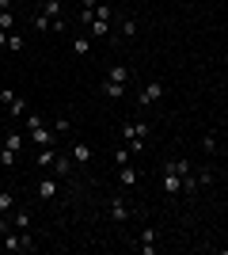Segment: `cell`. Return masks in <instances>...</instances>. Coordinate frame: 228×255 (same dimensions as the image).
Listing matches in <instances>:
<instances>
[{"instance_id":"cell-20","label":"cell","mask_w":228,"mask_h":255,"mask_svg":"<svg viewBox=\"0 0 228 255\" xmlns=\"http://www.w3.org/2000/svg\"><path fill=\"white\" fill-rule=\"evenodd\" d=\"M15 206H19V202H15V191H0V213H8V217H11Z\"/></svg>"},{"instance_id":"cell-16","label":"cell","mask_w":228,"mask_h":255,"mask_svg":"<svg viewBox=\"0 0 228 255\" xmlns=\"http://www.w3.org/2000/svg\"><path fill=\"white\" fill-rule=\"evenodd\" d=\"M137 179H141V171L133 168V164H122V168H118V183H122V187H133Z\"/></svg>"},{"instance_id":"cell-27","label":"cell","mask_w":228,"mask_h":255,"mask_svg":"<svg viewBox=\"0 0 228 255\" xmlns=\"http://www.w3.org/2000/svg\"><path fill=\"white\" fill-rule=\"evenodd\" d=\"M95 15H99V19H114V11H110L107 4H95Z\"/></svg>"},{"instance_id":"cell-29","label":"cell","mask_w":228,"mask_h":255,"mask_svg":"<svg viewBox=\"0 0 228 255\" xmlns=\"http://www.w3.org/2000/svg\"><path fill=\"white\" fill-rule=\"evenodd\" d=\"M0 50H8V31H0Z\"/></svg>"},{"instance_id":"cell-22","label":"cell","mask_w":228,"mask_h":255,"mask_svg":"<svg viewBox=\"0 0 228 255\" xmlns=\"http://www.w3.org/2000/svg\"><path fill=\"white\" fill-rule=\"evenodd\" d=\"M8 50L11 53H23V34H8Z\"/></svg>"},{"instance_id":"cell-13","label":"cell","mask_w":228,"mask_h":255,"mask_svg":"<svg viewBox=\"0 0 228 255\" xmlns=\"http://www.w3.org/2000/svg\"><path fill=\"white\" fill-rule=\"evenodd\" d=\"M130 213H133V210H130V202H126V198H110V217H114L118 225L130 221Z\"/></svg>"},{"instance_id":"cell-26","label":"cell","mask_w":228,"mask_h":255,"mask_svg":"<svg viewBox=\"0 0 228 255\" xmlns=\"http://www.w3.org/2000/svg\"><path fill=\"white\" fill-rule=\"evenodd\" d=\"M130 156H133L130 149H118V152H114V164H118V168H122V164H130Z\"/></svg>"},{"instance_id":"cell-8","label":"cell","mask_w":228,"mask_h":255,"mask_svg":"<svg viewBox=\"0 0 228 255\" xmlns=\"http://www.w3.org/2000/svg\"><path fill=\"white\" fill-rule=\"evenodd\" d=\"M130 38H137V19H133V15H122L118 34H110V42H130Z\"/></svg>"},{"instance_id":"cell-11","label":"cell","mask_w":228,"mask_h":255,"mask_svg":"<svg viewBox=\"0 0 228 255\" xmlns=\"http://www.w3.org/2000/svg\"><path fill=\"white\" fill-rule=\"evenodd\" d=\"M69 156L76 160V168H84V164H91L95 152H91V145H84V141H73V145H69Z\"/></svg>"},{"instance_id":"cell-19","label":"cell","mask_w":228,"mask_h":255,"mask_svg":"<svg viewBox=\"0 0 228 255\" xmlns=\"http://www.w3.org/2000/svg\"><path fill=\"white\" fill-rule=\"evenodd\" d=\"M73 53L87 57V53H91V34H76V38H73Z\"/></svg>"},{"instance_id":"cell-14","label":"cell","mask_w":228,"mask_h":255,"mask_svg":"<svg viewBox=\"0 0 228 255\" xmlns=\"http://www.w3.org/2000/svg\"><path fill=\"white\" fill-rule=\"evenodd\" d=\"M137 248H141L145 255H156V229H152V225H149V229H145V233H141V240H137Z\"/></svg>"},{"instance_id":"cell-7","label":"cell","mask_w":228,"mask_h":255,"mask_svg":"<svg viewBox=\"0 0 228 255\" xmlns=\"http://www.w3.org/2000/svg\"><path fill=\"white\" fill-rule=\"evenodd\" d=\"M163 99V80H149V84L137 92V103L141 107H152V103H160Z\"/></svg>"},{"instance_id":"cell-25","label":"cell","mask_w":228,"mask_h":255,"mask_svg":"<svg viewBox=\"0 0 228 255\" xmlns=\"http://www.w3.org/2000/svg\"><path fill=\"white\" fill-rule=\"evenodd\" d=\"M202 149H206V152L217 149V133H206V137H202Z\"/></svg>"},{"instance_id":"cell-28","label":"cell","mask_w":228,"mask_h":255,"mask_svg":"<svg viewBox=\"0 0 228 255\" xmlns=\"http://www.w3.org/2000/svg\"><path fill=\"white\" fill-rule=\"evenodd\" d=\"M15 156H19V152H8V149H0V160H4V168H11V164H15Z\"/></svg>"},{"instance_id":"cell-1","label":"cell","mask_w":228,"mask_h":255,"mask_svg":"<svg viewBox=\"0 0 228 255\" xmlns=\"http://www.w3.org/2000/svg\"><path fill=\"white\" fill-rule=\"evenodd\" d=\"M130 80H133L130 65H110L107 80H103V96H107V99H122V96H126V88H130Z\"/></svg>"},{"instance_id":"cell-4","label":"cell","mask_w":228,"mask_h":255,"mask_svg":"<svg viewBox=\"0 0 228 255\" xmlns=\"http://www.w3.org/2000/svg\"><path fill=\"white\" fill-rule=\"evenodd\" d=\"M0 103L8 107V118H27L31 115V103H27L19 92H11V88H0Z\"/></svg>"},{"instance_id":"cell-2","label":"cell","mask_w":228,"mask_h":255,"mask_svg":"<svg viewBox=\"0 0 228 255\" xmlns=\"http://www.w3.org/2000/svg\"><path fill=\"white\" fill-rule=\"evenodd\" d=\"M149 133H152L149 122H126V126H122V137H126V149H130V152H145Z\"/></svg>"},{"instance_id":"cell-32","label":"cell","mask_w":228,"mask_h":255,"mask_svg":"<svg viewBox=\"0 0 228 255\" xmlns=\"http://www.w3.org/2000/svg\"><path fill=\"white\" fill-rule=\"evenodd\" d=\"M0 168H4V160H0Z\"/></svg>"},{"instance_id":"cell-5","label":"cell","mask_w":228,"mask_h":255,"mask_svg":"<svg viewBox=\"0 0 228 255\" xmlns=\"http://www.w3.org/2000/svg\"><path fill=\"white\" fill-rule=\"evenodd\" d=\"M27 137H31L34 149H57V133H54V126H50V122L31 126V129H27Z\"/></svg>"},{"instance_id":"cell-21","label":"cell","mask_w":228,"mask_h":255,"mask_svg":"<svg viewBox=\"0 0 228 255\" xmlns=\"http://www.w3.org/2000/svg\"><path fill=\"white\" fill-rule=\"evenodd\" d=\"M54 156H57V149H38L34 164H38V168H54Z\"/></svg>"},{"instance_id":"cell-31","label":"cell","mask_w":228,"mask_h":255,"mask_svg":"<svg viewBox=\"0 0 228 255\" xmlns=\"http://www.w3.org/2000/svg\"><path fill=\"white\" fill-rule=\"evenodd\" d=\"M0 129H4V118H0Z\"/></svg>"},{"instance_id":"cell-6","label":"cell","mask_w":228,"mask_h":255,"mask_svg":"<svg viewBox=\"0 0 228 255\" xmlns=\"http://www.w3.org/2000/svg\"><path fill=\"white\" fill-rule=\"evenodd\" d=\"M160 187H163L167 198L183 194V175H179V168H175V160H163V179H160Z\"/></svg>"},{"instance_id":"cell-24","label":"cell","mask_w":228,"mask_h":255,"mask_svg":"<svg viewBox=\"0 0 228 255\" xmlns=\"http://www.w3.org/2000/svg\"><path fill=\"white\" fill-rule=\"evenodd\" d=\"M69 129H73L69 118H54V133H69Z\"/></svg>"},{"instance_id":"cell-10","label":"cell","mask_w":228,"mask_h":255,"mask_svg":"<svg viewBox=\"0 0 228 255\" xmlns=\"http://www.w3.org/2000/svg\"><path fill=\"white\" fill-rule=\"evenodd\" d=\"M34 194H38V202H54V198H57V179H54V175L38 179V183H34Z\"/></svg>"},{"instance_id":"cell-18","label":"cell","mask_w":228,"mask_h":255,"mask_svg":"<svg viewBox=\"0 0 228 255\" xmlns=\"http://www.w3.org/2000/svg\"><path fill=\"white\" fill-rule=\"evenodd\" d=\"M31 221H34L31 213L23 210V206H15V213H11V229H23V233H27V229H31Z\"/></svg>"},{"instance_id":"cell-3","label":"cell","mask_w":228,"mask_h":255,"mask_svg":"<svg viewBox=\"0 0 228 255\" xmlns=\"http://www.w3.org/2000/svg\"><path fill=\"white\" fill-rule=\"evenodd\" d=\"M0 248H4V252H34V248H38V240L31 236V229H27V233H23V229H8Z\"/></svg>"},{"instance_id":"cell-30","label":"cell","mask_w":228,"mask_h":255,"mask_svg":"<svg viewBox=\"0 0 228 255\" xmlns=\"http://www.w3.org/2000/svg\"><path fill=\"white\" fill-rule=\"evenodd\" d=\"M0 11H11V0H0Z\"/></svg>"},{"instance_id":"cell-12","label":"cell","mask_w":228,"mask_h":255,"mask_svg":"<svg viewBox=\"0 0 228 255\" xmlns=\"http://www.w3.org/2000/svg\"><path fill=\"white\" fill-rule=\"evenodd\" d=\"M73 171H76V160H73V156H61V152H57V156H54V175H57V179H69Z\"/></svg>"},{"instance_id":"cell-17","label":"cell","mask_w":228,"mask_h":255,"mask_svg":"<svg viewBox=\"0 0 228 255\" xmlns=\"http://www.w3.org/2000/svg\"><path fill=\"white\" fill-rule=\"evenodd\" d=\"M4 149L8 152H23V129H8V133H4Z\"/></svg>"},{"instance_id":"cell-23","label":"cell","mask_w":228,"mask_h":255,"mask_svg":"<svg viewBox=\"0 0 228 255\" xmlns=\"http://www.w3.org/2000/svg\"><path fill=\"white\" fill-rule=\"evenodd\" d=\"M15 27V15L11 11H0V31H11Z\"/></svg>"},{"instance_id":"cell-9","label":"cell","mask_w":228,"mask_h":255,"mask_svg":"<svg viewBox=\"0 0 228 255\" xmlns=\"http://www.w3.org/2000/svg\"><path fill=\"white\" fill-rule=\"evenodd\" d=\"M91 38H110L114 34V19H99V15H91V23L84 27Z\"/></svg>"},{"instance_id":"cell-15","label":"cell","mask_w":228,"mask_h":255,"mask_svg":"<svg viewBox=\"0 0 228 255\" xmlns=\"http://www.w3.org/2000/svg\"><path fill=\"white\" fill-rule=\"evenodd\" d=\"M46 15V19L50 23H57V19H65V15H61V0H42V8H38Z\"/></svg>"}]
</instances>
